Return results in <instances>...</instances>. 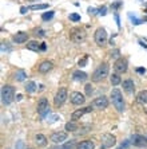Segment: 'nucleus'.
Returning <instances> with one entry per match:
<instances>
[{"label":"nucleus","instance_id":"obj_2","mask_svg":"<svg viewBox=\"0 0 147 149\" xmlns=\"http://www.w3.org/2000/svg\"><path fill=\"white\" fill-rule=\"evenodd\" d=\"M108 71H110L108 65H107V63H100L99 67L94 71L91 79H92L94 82H100V81H103L106 77H108Z\"/></svg>","mask_w":147,"mask_h":149},{"label":"nucleus","instance_id":"obj_22","mask_svg":"<svg viewBox=\"0 0 147 149\" xmlns=\"http://www.w3.org/2000/svg\"><path fill=\"white\" fill-rule=\"evenodd\" d=\"M74 145H75V141H74V140H70V141H67L66 144H63V145H56L52 149H72Z\"/></svg>","mask_w":147,"mask_h":149},{"label":"nucleus","instance_id":"obj_12","mask_svg":"<svg viewBox=\"0 0 147 149\" xmlns=\"http://www.w3.org/2000/svg\"><path fill=\"white\" fill-rule=\"evenodd\" d=\"M84 95L83 94H80L79 91H74V93L71 94V102L72 105H76V106H79V105H83L84 104Z\"/></svg>","mask_w":147,"mask_h":149},{"label":"nucleus","instance_id":"obj_19","mask_svg":"<svg viewBox=\"0 0 147 149\" xmlns=\"http://www.w3.org/2000/svg\"><path fill=\"white\" fill-rule=\"evenodd\" d=\"M123 89L128 94H131V93H134V90H135V85H134V82L131 79H126L123 82Z\"/></svg>","mask_w":147,"mask_h":149},{"label":"nucleus","instance_id":"obj_27","mask_svg":"<svg viewBox=\"0 0 147 149\" xmlns=\"http://www.w3.org/2000/svg\"><path fill=\"white\" fill-rule=\"evenodd\" d=\"M26 91H27V93H35V91H36V83L28 82L27 85H26Z\"/></svg>","mask_w":147,"mask_h":149},{"label":"nucleus","instance_id":"obj_18","mask_svg":"<svg viewBox=\"0 0 147 149\" xmlns=\"http://www.w3.org/2000/svg\"><path fill=\"white\" fill-rule=\"evenodd\" d=\"M12 39H14L15 43H24V42H27V39H28V34L20 31V32H17L16 35H14Z\"/></svg>","mask_w":147,"mask_h":149},{"label":"nucleus","instance_id":"obj_39","mask_svg":"<svg viewBox=\"0 0 147 149\" xmlns=\"http://www.w3.org/2000/svg\"><path fill=\"white\" fill-rule=\"evenodd\" d=\"M36 35H38V36H41V38H43V36H44V31H43V30H38V31H36Z\"/></svg>","mask_w":147,"mask_h":149},{"label":"nucleus","instance_id":"obj_28","mask_svg":"<svg viewBox=\"0 0 147 149\" xmlns=\"http://www.w3.org/2000/svg\"><path fill=\"white\" fill-rule=\"evenodd\" d=\"M48 8V4H32V6H30V10H47Z\"/></svg>","mask_w":147,"mask_h":149},{"label":"nucleus","instance_id":"obj_20","mask_svg":"<svg viewBox=\"0 0 147 149\" xmlns=\"http://www.w3.org/2000/svg\"><path fill=\"white\" fill-rule=\"evenodd\" d=\"M137 101L139 104L147 105V90H142L140 93H138L137 95Z\"/></svg>","mask_w":147,"mask_h":149},{"label":"nucleus","instance_id":"obj_44","mask_svg":"<svg viewBox=\"0 0 147 149\" xmlns=\"http://www.w3.org/2000/svg\"><path fill=\"white\" fill-rule=\"evenodd\" d=\"M139 43H140V46H142V47H144V49H147V45H146V43H144V42H142V40H140Z\"/></svg>","mask_w":147,"mask_h":149},{"label":"nucleus","instance_id":"obj_31","mask_svg":"<svg viewBox=\"0 0 147 149\" xmlns=\"http://www.w3.org/2000/svg\"><path fill=\"white\" fill-rule=\"evenodd\" d=\"M128 16H130V19H131V20H133V24H135V26H138V24H142V22H143V20H142V19H138V17L137 16H133V15H128Z\"/></svg>","mask_w":147,"mask_h":149},{"label":"nucleus","instance_id":"obj_7","mask_svg":"<svg viewBox=\"0 0 147 149\" xmlns=\"http://www.w3.org/2000/svg\"><path fill=\"white\" fill-rule=\"evenodd\" d=\"M95 42L98 46H104L107 42V32L104 28H98L95 31Z\"/></svg>","mask_w":147,"mask_h":149},{"label":"nucleus","instance_id":"obj_11","mask_svg":"<svg viewBox=\"0 0 147 149\" xmlns=\"http://www.w3.org/2000/svg\"><path fill=\"white\" fill-rule=\"evenodd\" d=\"M91 110H92V106H87V108H83V109H78V110H75L74 113H72V116H71L72 121L80 120V117H83L86 113H90Z\"/></svg>","mask_w":147,"mask_h":149},{"label":"nucleus","instance_id":"obj_35","mask_svg":"<svg viewBox=\"0 0 147 149\" xmlns=\"http://www.w3.org/2000/svg\"><path fill=\"white\" fill-rule=\"evenodd\" d=\"M98 14L102 15V16H104V15L107 14V8H106V7H100V8H98Z\"/></svg>","mask_w":147,"mask_h":149},{"label":"nucleus","instance_id":"obj_5","mask_svg":"<svg viewBox=\"0 0 147 149\" xmlns=\"http://www.w3.org/2000/svg\"><path fill=\"white\" fill-rule=\"evenodd\" d=\"M66 100H67V89H66V87H60L58 90V93H56V95H55V100H54L55 106H56V108L62 106L66 102Z\"/></svg>","mask_w":147,"mask_h":149},{"label":"nucleus","instance_id":"obj_42","mask_svg":"<svg viewBox=\"0 0 147 149\" xmlns=\"http://www.w3.org/2000/svg\"><path fill=\"white\" fill-rule=\"evenodd\" d=\"M46 49H47L46 43H40V50H41V51H46Z\"/></svg>","mask_w":147,"mask_h":149},{"label":"nucleus","instance_id":"obj_15","mask_svg":"<svg viewBox=\"0 0 147 149\" xmlns=\"http://www.w3.org/2000/svg\"><path fill=\"white\" fill-rule=\"evenodd\" d=\"M87 78H88V75L84 71H80V70H76L72 74V79L76 81V82H84V81H87Z\"/></svg>","mask_w":147,"mask_h":149},{"label":"nucleus","instance_id":"obj_23","mask_svg":"<svg viewBox=\"0 0 147 149\" xmlns=\"http://www.w3.org/2000/svg\"><path fill=\"white\" fill-rule=\"evenodd\" d=\"M27 49L32 50V51H39V50H40V45H39L38 42L31 40V42H28L27 43Z\"/></svg>","mask_w":147,"mask_h":149},{"label":"nucleus","instance_id":"obj_43","mask_svg":"<svg viewBox=\"0 0 147 149\" xmlns=\"http://www.w3.org/2000/svg\"><path fill=\"white\" fill-rule=\"evenodd\" d=\"M137 71H138V73H139V74H144V73H146V70H144V69H142V67H139V69H137Z\"/></svg>","mask_w":147,"mask_h":149},{"label":"nucleus","instance_id":"obj_40","mask_svg":"<svg viewBox=\"0 0 147 149\" xmlns=\"http://www.w3.org/2000/svg\"><path fill=\"white\" fill-rule=\"evenodd\" d=\"M23 148H24L23 141H19V142H17V145H16V149H23Z\"/></svg>","mask_w":147,"mask_h":149},{"label":"nucleus","instance_id":"obj_41","mask_svg":"<svg viewBox=\"0 0 147 149\" xmlns=\"http://www.w3.org/2000/svg\"><path fill=\"white\" fill-rule=\"evenodd\" d=\"M118 55H119V51H118V50H115L114 52H111V56H112V58H118Z\"/></svg>","mask_w":147,"mask_h":149},{"label":"nucleus","instance_id":"obj_29","mask_svg":"<svg viewBox=\"0 0 147 149\" xmlns=\"http://www.w3.org/2000/svg\"><path fill=\"white\" fill-rule=\"evenodd\" d=\"M54 15H55L54 11H50V12H44V14L41 15V19H43V20H50V19H52V17H54Z\"/></svg>","mask_w":147,"mask_h":149},{"label":"nucleus","instance_id":"obj_47","mask_svg":"<svg viewBox=\"0 0 147 149\" xmlns=\"http://www.w3.org/2000/svg\"><path fill=\"white\" fill-rule=\"evenodd\" d=\"M146 42H147V39H146Z\"/></svg>","mask_w":147,"mask_h":149},{"label":"nucleus","instance_id":"obj_36","mask_svg":"<svg viewBox=\"0 0 147 149\" xmlns=\"http://www.w3.org/2000/svg\"><path fill=\"white\" fill-rule=\"evenodd\" d=\"M28 10H30V7H24V6H23V7H20V14H27V11Z\"/></svg>","mask_w":147,"mask_h":149},{"label":"nucleus","instance_id":"obj_34","mask_svg":"<svg viewBox=\"0 0 147 149\" xmlns=\"http://www.w3.org/2000/svg\"><path fill=\"white\" fill-rule=\"evenodd\" d=\"M131 145V140H126L124 142H122V145L119 146L118 149H124V148H128V146Z\"/></svg>","mask_w":147,"mask_h":149},{"label":"nucleus","instance_id":"obj_6","mask_svg":"<svg viewBox=\"0 0 147 149\" xmlns=\"http://www.w3.org/2000/svg\"><path fill=\"white\" fill-rule=\"evenodd\" d=\"M38 113L40 114L41 118H44L50 113V105H48L47 98H40L38 104Z\"/></svg>","mask_w":147,"mask_h":149},{"label":"nucleus","instance_id":"obj_8","mask_svg":"<svg viewBox=\"0 0 147 149\" xmlns=\"http://www.w3.org/2000/svg\"><path fill=\"white\" fill-rule=\"evenodd\" d=\"M86 39V32L80 28H75V30H72L71 32V40L75 42V43H80Z\"/></svg>","mask_w":147,"mask_h":149},{"label":"nucleus","instance_id":"obj_45","mask_svg":"<svg viewBox=\"0 0 147 149\" xmlns=\"http://www.w3.org/2000/svg\"><path fill=\"white\" fill-rule=\"evenodd\" d=\"M21 98H23V95H21V94H17V98H16V100H17V101H20Z\"/></svg>","mask_w":147,"mask_h":149},{"label":"nucleus","instance_id":"obj_13","mask_svg":"<svg viewBox=\"0 0 147 149\" xmlns=\"http://www.w3.org/2000/svg\"><path fill=\"white\" fill-rule=\"evenodd\" d=\"M66 140H67V133L66 132H56L51 134V141L55 144H62Z\"/></svg>","mask_w":147,"mask_h":149},{"label":"nucleus","instance_id":"obj_1","mask_svg":"<svg viewBox=\"0 0 147 149\" xmlns=\"http://www.w3.org/2000/svg\"><path fill=\"white\" fill-rule=\"evenodd\" d=\"M110 97H111V101H112V105L115 106V109L119 113H122L124 110V101H123V95H122L120 90L119 89H112Z\"/></svg>","mask_w":147,"mask_h":149},{"label":"nucleus","instance_id":"obj_10","mask_svg":"<svg viewBox=\"0 0 147 149\" xmlns=\"http://www.w3.org/2000/svg\"><path fill=\"white\" fill-rule=\"evenodd\" d=\"M114 69H115L116 73H126L127 71V61L123 58H118L115 65H114Z\"/></svg>","mask_w":147,"mask_h":149},{"label":"nucleus","instance_id":"obj_37","mask_svg":"<svg viewBox=\"0 0 147 149\" xmlns=\"http://www.w3.org/2000/svg\"><path fill=\"white\" fill-rule=\"evenodd\" d=\"M120 6H122V1H116V3H114L112 6H111V7H112V8H115V10H116V8H119Z\"/></svg>","mask_w":147,"mask_h":149},{"label":"nucleus","instance_id":"obj_32","mask_svg":"<svg viewBox=\"0 0 147 149\" xmlns=\"http://www.w3.org/2000/svg\"><path fill=\"white\" fill-rule=\"evenodd\" d=\"M70 20L79 22V20H80V15H79V14H71V15H70Z\"/></svg>","mask_w":147,"mask_h":149},{"label":"nucleus","instance_id":"obj_25","mask_svg":"<svg viewBox=\"0 0 147 149\" xmlns=\"http://www.w3.org/2000/svg\"><path fill=\"white\" fill-rule=\"evenodd\" d=\"M66 130H68V132H76V130H78V124H76L75 121L67 122V124H66Z\"/></svg>","mask_w":147,"mask_h":149},{"label":"nucleus","instance_id":"obj_33","mask_svg":"<svg viewBox=\"0 0 147 149\" xmlns=\"http://www.w3.org/2000/svg\"><path fill=\"white\" fill-rule=\"evenodd\" d=\"M87 61H88V55H84L80 61H79V66L80 67H83V66H86V63H87Z\"/></svg>","mask_w":147,"mask_h":149},{"label":"nucleus","instance_id":"obj_30","mask_svg":"<svg viewBox=\"0 0 147 149\" xmlns=\"http://www.w3.org/2000/svg\"><path fill=\"white\" fill-rule=\"evenodd\" d=\"M84 90H86V94H87V95H91V94H92V91H94V89H92V85H91V83H87V85H86L84 86Z\"/></svg>","mask_w":147,"mask_h":149},{"label":"nucleus","instance_id":"obj_46","mask_svg":"<svg viewBox=\"0 0 147 149\" xmlns=\"http://www.w3.org/2000/svg\"><path fill=\"white\" fill-rule=\"evenodd\" d=\"M28 149H31V148H28Z\"/></svg>","mask_w":147,"mask_h":149},{"label":"nucleus","instance_id":"obj_3","mask_svg":"<svg viewBox=\"0 0 147 149\" xmlns=\"http://www.w3.org/2000/svg\"><path fill=\"white\" fill-rule=\"evenodd\" d=\"M15 98V89L11 85H4L1 87V102L4 105H10Z\"/></svg>","mask_w":147,"mask_h":149},{"label":"nucleus","instance_id":"obj_4","mask_svg":"<svg viewBox=\"0 0 147 149\" xmlns=\"http://www.w3.org/2000/svg\"><path fill=\"white\" fill-rule=\"evenodd\" d=\"M116 144V139L115 136L111 133H106L102 136V144H100V149H110L112 148Z\"/></svg>","mask_w":147,"mask_h":149},{"label":"nucleus","instance_id":"obj_9","mask_svg":"<svg viewBox=\"0 0 147 149\" xmlns=\"http://www.w3.org/2000/svg\"><path fill=\"white\" fill-rule=\"evenodd\" d=\"M131 144H134L135 146H140V148L147 146V137L140 134H134L131 137Z\"/></svg>","mask_w":147,"mask_h":149},{"label":"nucleus","instance_id":"obj_38","mask_svg":"<svg viewBox=\"0 0 147 149\" xmlns=\"http://www.w3.org/2000/svg\"><path fill=\"white\" fill-rule=\"evenodd\" d=\"M115 20H116L118 27H120V20H119V15H118V12H115Z\"/></svg>","mask_w":147,"mask_h":149},{"label":"nucleus","instance_id":"obj_26","mask_svg":"<svg viewBox=\"0 0 147 149\" xmlns=\"http://www.w3.org/2000/svg\"><path fill=\"white\" fill-rule=\"evenodd\" d=\"M110 82H111L112 86H118V85L122 82V79H120V77L118 75V74H112V75L110 77Z\"/></svg>","mask_w":147,"mask_h":149},{"label":"nucleus","instance_id":"obj_14","mask_svg":"<svg viewBox=\"0 0 147 149\" xmlns=\"http://www.w3.org/2000/svg\"><path fill=\"white\" fill-rule=\"evenodd\" d=\"M92 105L98 109H106L107 106H108V100H107V97H104V95H100V97L95 98Z\"/></svg>","mask_w":147,"mask_h":149},{"label":"nucleus","instance_id":"obj_17","mask_svg":"<svg viewBox=\"0 0 147 149\" xmlns=\"http://www.w3.org/2000/svg\"><path fill=\"white\" fill-rule=\"evenodd\" d=\"M94 148H95V144H94L92 140H86V141L79 142L75 149H94Z\"/></svg>","mask_w":147,"mask_h":149},{"label":"nucleus","instance_id":"obj_24","mask_svg":"<svg viewBox=\"0 0 147 149\" xmlns=\"http://www.w3.org/2000/svg\"><path fill=\"white\" fill-rule=\"evenodd\" d=\"M26 77H27V74H26V71H24V70H17L16 73H15V79H16L17 82L24 81V79H26Z\"/></svg>","mask_w":147,"mask_h":149},{"label":"nucleus","instance_id":"obj_16","mask_svg":"<svg viewBox=\"0 0 147 149\" xmlns=\"http://www.w3.org/2000/svg\"><path fill=\"white\" fill-rule=\"evenodd\" d=\"M52 67H54V65H52V62H50V61H44V62H41L40 65H39V73H48L50 70H52Z\"/></svg>","mask_w":147,"mask_h":149},{"label":"nucleus","instance_id":"obj_21","mask_svg":"<svg viewBox=\"0 0 147 149\" xmlns=\"http://www.w3.org/2000/svg\"><path fill=\"white\" fill-rule=\"evenodd\" d=\"M35 142H36V145L38 146H44L47 144V137L44 134H36L35 137Z\"/></svg>","mask_w":147,"mask_h":149}]
</instances>
